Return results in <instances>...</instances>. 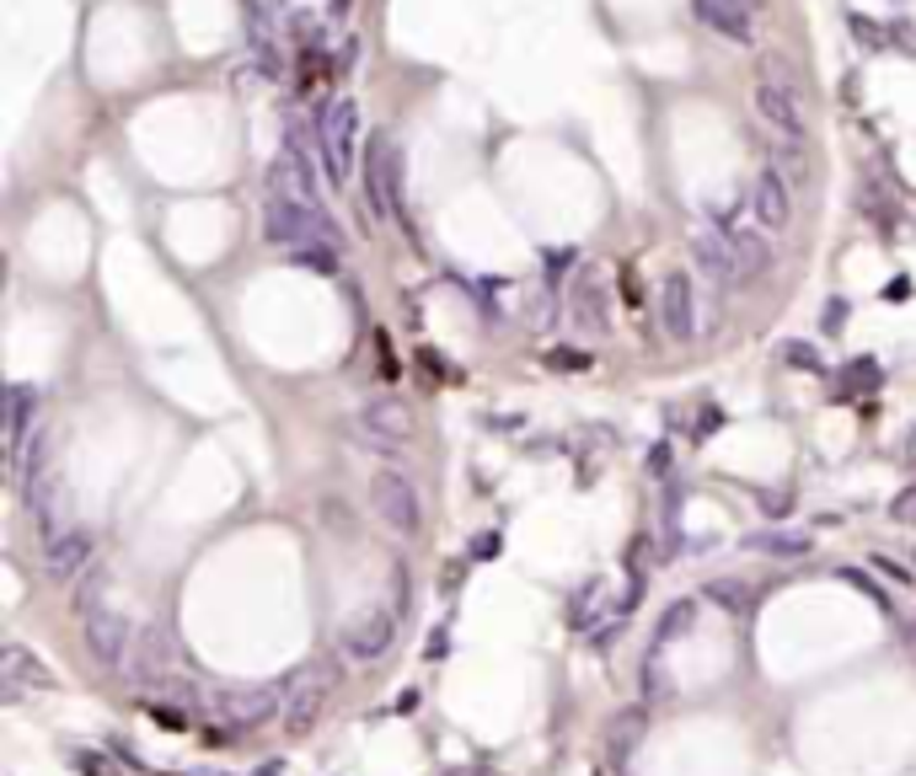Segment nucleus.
I'll return each mask as SVG.
<instances>
[{
    "mask_svg": "<svg viewBox=\"0 0 916 776\" xmlns=\"http://www.w3.org/2000/svg\"><path fill=\"white\" fill-rule=\"evenodd\" d=\"M262 231H268V242H279V247H306V242H332V220L328 209H312V204H295V198L284 194H268L262 204Z\"/></svg>",
    "mask_w": 916,
    "mask_h": 776,
    "instance_id": "nucleus-3",
    "label": "nucleus"
},
{
    "mask_svg": "<svg viewBox=\"0 0 916 776\" xmlns=\"http://www.w3.org/2000/svg\"><path fill=\"white\" fill-rule=\"evenodd\" d=\"M451 776H488V766H461V772H451Z\"/></svg>",
    "mask_w": 916,
    "mask_h": 776,
    "instance_id": "nucleus-33",
    "label": "nucleus"
},
{
    "mask_svg": "<svg viewBox=\"0 0 916 776\" xmlns=\"http://www.w3.org/2000/svg\"><path fill=\"white\" fill-rule=\"evenodd\" d=\"M156 717H161V728H188V723H183V712H178V707H156Z\"/></svg>",
    "mask_w": 916,
    "mask_h": 776,
    "instance_id": "nucleus-32",
    "label": "nucleus"
},
{
    "mask_svg": "<svg viewBox=\"0 0 916 776\" xmlns=\"http://www.w3.org/2000/svg\"><path fill=\"white\" fill-rule=\"evenodd\" d=\"M787 365H798V370H820V354H815L809 343H787Z\"/></svg>",
    "mask_w": 916,
    "mask_h": 776,
    "instance_id": "nucleus-29",
    "label": "nucleus"
},
{
    "mask_svg": "<svg viewBox=\"0 0 916 776\" xmlns=\"http://www.w3.org/2000/svg\"><path fill=\"white\" fill-rule=\"evenodd\" d=\"M890 515L901 519V525H916V482H912V488H901V493H895Z\"/></svg>",
    "mask_w": 916,
    "mask_h": 776,
    "instance_id": "nucleus-28",
    "label": "nucleus"
},
{
    "mask_svg": "<svg viewBox=\"0 0 916 776\" xmlns=\"http://www.w3.org/2000/svg\"><path fill=\"white\" fill-rule=\"evenodd\" d=\"M370 509L376 519L402 535V541H413V535H424V493H418V482L402 471V466H381L376 477H370Z\"/></svg>",
    "mask_w": 916,
    "mask_h": 776,
    "instance_id": "nucleus-1",
    "label": "nucleus"
},
{
    "mask_svg": "<svg viewBox=\"0 0 916 776\" xmlns=\"http://www.w3.org/2000/svg\"><path fill=\"white\" fill-rule=\"evenodd\" d=\"M750 214H756V225L772 231V236L793 225V194H787V177L778 167H761V172H756V183H750Z\"/></svg>",
    "mask_w": 916,
    "mask_h": 776,
    "instance_id": "nucleus-14",
    "label": "nucleus"
},
{
    "mask_svg": "<svg viewBox=\"0 0 916 776\" xmlns=\"http://www.w3.org/2000/svg\"><path fill=\"white\" fill-rule=\"evenodd\" d=\"M290 258L301 262V268H312V273H338V252H332V242H306V247H295Z\"/></svg>",
    "mask_w": 916,
    "mask_h": 776,
    "instance_id": "nucleus-22",
    "label": "nucleus"
},
{
    "mask_svg": "<svg viewBox=\"0 0 916 776\" xmlns=\"http://www.w3.org/2000/svg\"><path fill=\"white\" fill-rule=\"evenodd\" d=\"M354 145H359V102L354 97H332L328 113H322V161H328V177L338 188L354 172Z\"/></svg>",
    "mask_w": 916,
    "mask_h": 776,
    "instance_id": "nucleus-7",
    "label": "nucleus"
},
{
    "mask_svg": "<svg viewBox=\"0 0 916 776\" xmlns=\"http://www.w3.org/2000/svg\"><path fill=\"white\" fill-rule=\"evenodd\" d=\"M708 594H713V605H723V611H745V605H750L740 579H713L708 583Z\"/></svg>",
    "mask_w": 916,
    "mask_h": 776,
    "instance_id": "nucleus-26",
    "label": "nucleus"
},
{
    "mask_svg": "<svg viewBox=\"0 0 916 776\" xmlns=\"http://www.w3.org/2000/svg\"><path fill=\"white\" fill-rule=\"evenodd\" d=\"M70 766H75V776H113L97 750H70Z\"/></svg>",
    "mask_w": 916,
    "mask_h": 776,
    "instance_id": "nucleus-27",
    "label": "nucleus"
},
{
    "mask_svg": "<svg viewBox=\"0 0 916 776\" xmlns=\"http://www.w3.org/2000/svg\"><path fill=\"white\" fill-rule=\"evenodd\" d=\"M723 236H729V247H734V258H740V279H745V284L772 268V242H767L761 225H745V220H740V225H729Z\"/></svg>",
    "mask_w": 916,
    "mask_h": 776,
    "instance_id": "nucleus-20",
    "label": "nucleus"
},
{
    "mask_svg": "<svg viewBox=\"0 0 916 776\" xmlns=\"http://www.w3.org/2000/svg\"><path fill=\"white\" fill-rule=\"evenodd\" d=\"M392 643H396V611H387L381 600L365 605V611H354V616H343V627H338V648H343V658H354V664L387 658Z\"/></svg>",
    "mask_w": 916,
    "mask_h": 776,
    "instance_id": "nucleus-5",
    "label": "nucleus"
},
{
    "mask_svg": "<svg viewBox=\"0 0 916 776\" xmlns=\"http://www.w3.org/2000/svg\"><path fill=\"white\" fill-rule=\"evenodd\" d=\"M119 605V579L108 574V568H91L81 589H75V616L86 621V616H97V611H113Z\"/></svg>",
    "mask_w": 916,
    "mask_h": 776,
    "instance_id": "nucleus-21",
    "label": "nucleus"
},
{
    "mask_svg": "<svg viewBox=\"0 0 916 776\" xmlns=\"http://www.w3.org/2000/svg\"><path fill=\"white\" fill-rule=\"evenodd\" d=\"M0 702H22V691H44V686H54V669L49 664H38L33 653L22 643H5L0 648Z\"/></svg>",
    "mask_w": 916,
    "mask_h": 776,
    "instance_id": "nucleus-17",
    "label": "nucleus"
},
{
    "mask_svg": "<svg viewBox=\"0 0 916 776\" xmlns=\"http://www.w3.org/2000/svg\"><path fill=\"white\" fill-rule=\"evenodd\" d=\"M697 621V600H675L670 611H664V621H659V643H670L681 627H692Z\"/></svg>",
    "mask_w": 916,
    "mask_h": 776,
    "instance_id": "nucleus-25",
    "label": "nucleus"
},
{
    "mask_svg": "<svg viewBox=\"0 0 916 776\" xmlns=\"http://www.w3.org/2000/svg\"><path fill=\"white\" fill-rule=\"evenodd\" d=\"M365 177H370V198H376V209L381 214H407L402 209V150H396L392 139L381 134L376 145H370V161H365Z\"/></svg>",
    "mask_w": 916,
    "mask_h": 776,
    "instance_id": "nucleus-13",
    "label": "nucleus"
},
{
    "mask_svg": "<svg viewBox=\"0 0 916 776\" xmlns=\"http://www.w3.org/2000/svg\"><path fill=\"white\" fill-rule=\"evenodd\" d=\"M27 509H33V525H38L44 541H60L65 530H75V525H70V519H75V493H70L60 466H38V471L27 477Z\"/></svg>",
    "mask_w": 916,
    "mask_h": 776,
    "instance_id": "nucleus-4",
    "label": "nucleus"
},
{
    "mask_svg": "<svg viewBox=\"0 0 916 776\" xmlns=\"http://www.w3.org/2000/svg\"><path fill=\"white\" fill-rule=\"evenodd\" d=\"M847 27H852V33H857V38H863V44H874V49H879V44H884V38H879V27H874V22H857V16H852Z\"/></svg>",
    "mask_w": 916,
    "mask_h": 776,
    "instance_id": "nucleus-30",
    "label": "nucleus"
},
{
    "mask_svg": "<svg viewBox=\"0 0 916 776\" xmlns=\"http://www.w3.org/2000/svg\"><path fill=\"white\" fill-rule=\"evenodd\" d=\"M659 322H664V332L675 343L697 337V290H692L686 273H664V284H659Z\"/></svg>",
    "mask_w": 916,
    "mask_h": 776,
    "instance_id": "nucleus-16",
    "label": "nucleus"
},
{
    "mask_svg": "<svg viewBox=\"0 0 916 776\" xmlns=\"http://www.w3.org/2000/svg\"><path fill=\"white\" fill-rule=\"evenodd\" d=\"M638 734H644V712H638V707H633V712H622V717L611 723V755H627Z\"/></svg>",
    "mask_w": 916,
    "mask_h": 776,
    "instance_id": "nucleus-23",
    "label": "nucleus"
},
{
    "mask_svg": "<svg viewBox=\"0 0 916 776\" xmlns=\"http://www.w3.org/2000/svg\"><path fill=\"white\" fill-rule=\"evenodd\" d=\"M745 552H761V557H778V563H798V557L815 552V535L809 530H787V525H767V530L745 535Z\"/></svg>",
    "mask_w": 916,
    "mask_h": 776,
    "instance_id": "nucleus-19",
    "label": "nucleus"
},
{
    "mask_svg": "<svg viewBox=\"0 0 916 776\" xmlns=\"http://www.w3.org/2000/svg\"><path fill=\"white\" fill-rule=\"evenodd\" d=\"M734 5H740V11H750V16L761 11V0H734Z\"/></svg>",
    "mask_w": 916,
    "mask_h": 776,
    "instance_id": "nucleus-34",
    "label": "nucleus"
},
{
    "mask_svg": "<svg viewBox=\"0 0 916 776\" xmlns=\"http://www.w3.org/2000/svg\"><path fill=\"white\" fill-rule=\"evenodd\" d=\"M574 317H579V327H600V322H606V300H600V284H595V279L579 284V311H574Z\"/></svg>",
    "mask_w": 916,
    "mask_h": 776,
    "instance_id": "nucleus-24",
    "label": "nucleus"
},
{
    "mask_svg": "<svg viewBox=\"0 0 916 776\" xmlns=\"http://www.w3.org/2000/svg\"><path fill=\"white\" fill-rule=\"evenodd\" d=\"M750 102H756V119L767 124V134H772V139H783V145H804V139H809L804 102H798V91H793L787 81L761 75V81H756V91H750Z\"/></svg>",
    "mask_w": 916,
    "mask_h": 776,
    "instance_id": "nucleus-6",
    "label": "nucleus"
},
{
    "mask_svg": "<svg viewBox=\"0 0 916 776\" xmlns=\"http://www.w3.org/2000/svg\"><path fill=\"white\" fill-rule=\"evenodd\" d=\"M359 440L376 445V451H407L413 445V407L402 396H370L354 418Z\"/></svg>",
    "mask_w": 916,
    "mask_h": 776,
    "instance_id": "nucleus-8",
    "label": "nucleus"
},
{
    "mask_svg": "<svg viewBox=\"0 0 916 776\" xmlns=\"http://www.w3.org/2000/svg\"><path fill=\"white\" fill-rule=\"evenodd\" d=\"M692 262H697V273H703L713 290L745 284V279H740V258H734V247H729V236H723L719 225H697V231H692Z\"/></svg>",
    "mask_w": 916,
    "mask_h": 776,
    "instance_id": "nucleus-12",
    "label": "nucleus"
},
{
    "mask_svg": "<svg viewBox=\"0 0 916 776\" xmlns=\"http://www.w3.org/2000/svg\"><path fill=\"white\" fill-rule=\"evenodd\" d=\"M692 11H697L703 27H713L729 44H756V16L740 11L734 0H692Z\"/></svg>",
    "mask_w": 916,
    "mask_h": 776,
    "instance_id": "nucleus-18",
    "label": "nucleus"
},
{
    "mask_svg": "<svg viewBox=\"0 0 916 776\" xmlns=\"http://www.w3.org/2000/svg\"><path fill=\"white\" fill-rule=\"evenodd\" d=\"M91 557H97V541H91V530H65L60 541H44V552H38V568H44V579L49 583H75L81 574H91Z\"/></svg>",
    "mask_w": 916,
    "mask_h": 776,
    "instance_id": "nucleus-10",
    "label": "nucleus"
},
{
    "mask_svg": "<svg viewBox=\"0 0 916 776\" xmlns=\"http://www.w3.org/2000/svg\"><path fill=\"white\" fill-rule=\"evenodd\" d=\"M284 691H290V702H284V728H290V734H306V728L317 723V712L328 707V697H332V664L328 658H317V664L284 675Z\"/></svg>",
    "mask_w": 916,
    "mask_h": 776,
    "instance_id": "nucleus-9",
    "label": "nucleus"
},
{
    "mask_svg": "<svg viewBox=\"0 0 916 776\" xmlns=\"http://www.w3.org/2000/svg\"><path fill=\"white\" fill-rule=\"evenodd\" d=\"M284 702H290L284 680H279V686H225V691H209V697H204L209 717H215V723H231V728H268V723L284 717Z\"/></svg>",
    "mask_w": 916,
    "mask_h": 776,
    "instance_id": "nucleus-2",
    "label": "nucleus"
},
{
    "mask_svg": "<svg viewBox=\"0 0 916 776\" xmlns=\"http://www.w3.org/2000/svg\"><path fill=\"white\" fill-rule=\"evenodd\" d=\"M81 627H86V648H91V653H97L108 669H119V664H124V653L134 648V638H139V632H134V621L124 616V611H119V605H113V611H97V616H86Z\"/></svg>",
    "mask_w": 916,
    "mask_h": 776,
    "instance_id": "nucleus-15",
    "label": "nucleus"
},
{
    "mask_svg": "<svg viewBox=\"0 0 916 776\" xmlns=\"http://www.w3.org/2000/svg\"><path fill=\"white\" fill-rule=\"evenodd\" d=\"M33 429H38V391L11 386L5 391V460H11L16 482L27 477V440H33Z\"/></svg>",
    "mask_w": 916,
    "mask_h": 776,
    "instance_id": "nucleus-11",
    "label": "nucleus"
},
{
    "mask_svg": "<svg viewBox=\"0 0 916 776\" xmlns=\"http://www.w3.org/2000/svg\"><path fill=\"white\" fill-rule=\"evenodd\" d=\"M649 471H655V477H664V471H670V451H664V445H655V451H649Z\"/></svg>",
    "mask_w": 916,
    "mask_h": 776,
    "instance_id": "nucleus-31",
    "label": "nucleus"
}]
</instances>
